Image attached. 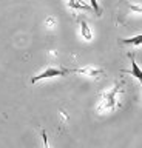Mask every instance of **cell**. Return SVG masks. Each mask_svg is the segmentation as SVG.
I'll use <instances>...</instances> for the list:
<instances>
[{"mask_svg": "<svg viewBox=\"0 0 142 148\" xmlns=\"http://www.w3.org/2000/svg\"><path fill=\"white\" fill-rule=\"evenodd\" d=\"M123 85L122 82H117L111 90L105 91L102 97H100V102H99V106L97 110L105 113V111H111L117 106V94L121 92V86Z\"/></svg>", "mask_w": 142, "mask_h": 148, "instance_id": "cell-1", "label": "cell"}, {"mask_svg": "<svg viewBox=\"0 0 142 148\" xmlns=\"http://www.w3.org/2000/svg\"><path fill=\"white\" fill-rule=\"evenodd\" d=\"M68 74H73L71 69L68 68H56V66H48L47 69H43L40 74L34 76L31 79V83H37L39 80H43V79H51V77H63L68 76Z\"/></svg>", "mask_w": 142, "mask_h": 148, "instance_id": "cell-2", "label": "cell"}, {"mask_svg": "<svg viewBox=\"0 0 142 148\" xmlns=\"http://www.w3.org/2000/svg\"><path fill=\"white\" fill-rule=\"evenodd\" d=\"M71 73L73 74H82V76H88V77H100L104 74V69L93 68V66H84V68L71 69Z\"/></svg>", "mask_w": 142, "mask_h": 148, "instance_id": "cell-3", "label": "cell"}, {"mask_svg": "<svg viewBox=\"0 0 142 148\" xmlns=\"http://www.w3.org/2000/svg\"><path fill=\"white\" fill-rule=\"evenodd\" d=\"M128 57H130V60H131V69H130V71H125V69H123L122 73L130 74V76H133L134 79H137L139 82H142V69L139 68V65L136 63V60H134V54H133V53H128Z\"/></svg>", "mask_w": 142, "mask_h": 148, "instance_id": "cell-4", "label": "cell"}, {"mask_svg": "<svg viewBox=\"0 0 142 148\" xmlns=\"http://www.w3.org/2000/svg\"><path fill=\"white\" fill-rule=\"evenodd\" d=\"M79 25H80V34L82 37H84L85 40H93V32H91L88 23H86L85 20H82V18H79Z\"/></svg>", "mask_w": 142, "mask_h": 148, "instance_id": "cell-5", "label": "cell"}, {"mask_svg": "<svg viewBox=\"0 0 142 148\" xmlns=\"http://www.w3.org/2000/svg\"><path fill=\"white\" fill-rule=\"evenodd\" d=\"M121 43H122V45L139 46V45H142V34H137V36H134V37H130V39H122Z\"/></svg>", "mask_w": 142, "mask_h": 148, "instance_id": "cell-6", "label": "cell"}, {"mask_svg": "<svg viewBox=\"0 0 142 148\" xmlns=\"http://www.w3.org/2000/svg\"><path fill=\"white\" fill-rule=\"evenodd\" d=\"M90 5H91V8H93V11L96 12V16H100V14H102V9H100L97 0H90Z\"/></svg>", "mask_w": 142, "mask_h": 148, "instance_id": "cell-7", "label": "cell"}, {"mask_svg": "<svg viewBox=\"0 0 142 148\" xmlns=\"http://www.w3.org/2000/svg\"><path fill=\"white\" fill-rule=\"evenodd\" d=\"M128 8H130L131 11H134V12H142V5H130Z\"/></svg>", "mask_w": 142, "mask_h": 148, "instance_id": "cell-8", "label": "cell"}, {"mask_svg": "<svg viewBox=\"0 0 142 148\" xmlns=\"http://www.w3.org/2000/svg\"><path fill=\"white\" fill-rule=\"evenodd\" d=\"M141 86H142V82H141Z\"/></svg>", "mask_w": 142, "mask_h": 148, "instance_id": "cell-9", "label": "cell"}]
</instances>
